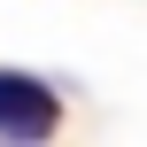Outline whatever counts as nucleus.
I'll return each instance as SVG.
<instances>
[{
  "label": "nucleus",
  "mask_w": 147,
  "mask_h": 147,
  "mask_svg": "<svg viewBox=\"0 0 147 147\" xmlns=\"http://www.w3.org/2000/svg\"><path fill=\"white\" fill-rule=\"evenodd\" d=\"M54 124H62L54 85H39L23 70H0V140H47Z\"/></svg>",
  "instance_id": "1"
}]
</instances>
